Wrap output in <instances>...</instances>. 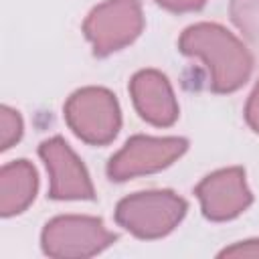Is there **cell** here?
<instances>
[{
  "label": "cell",
  "instance_id": "cell-1",
  "mask_svg": "<svg viewBox=\"0 0 259 259\" xmlns=\"http://www.w3.org/2000/svg\"><path fill=\"white\" fill-rule=\"evenodd\" d=\"M178 49L182 55L202 61L208 73V87L214 93L237 91L245 85L253 69V59L245 45L214 22L188 26L180 34Z\"/></svg>",
  "mask_w": 259,
  "mask_h": 259
},
{
  "label": "cell",
  "instance_id": "cell-2",
  "mask_svg": "<svg viewBox=\"0 0 259 259\" xmlns=\"http://www.w3.org/2000/svg\"><path fill=\"white\" fill-rule=\"evenodd\" d=\"M186 208V200L172 190H146L121 198L115 221L138 239H160L178 227Z\"/></svg>",
  "mask_w": 259,
  "mask_h": 259
},
{
  "label": "cell",
  "instance_id": "cell-3",
  "mask_svg": "<svg viewBox=\"0 0 259 259\" xmlns=\"http://www.w3.org/2000/svg\"><path fill=\"white\" fill-rule=\"evenodd\" d=\"M65 121L79 140L91 146H105L117 136L121 113L111 91L103 87H83L67 99Z\"/></svg>",
  "mask_w": 259,
  "mask_h": 259
},
{
  "label": "cell",
  "instance_id": "cell-4",
  "mask_svg": "<svg viewBox=\"0 0 259 259\" xmlns=\"http://www.w3.org/2000/svg\"><path fill=\"white\" fill-rule=\"evenodd\" d=\"M117 239L101 219L83 214H63L49 221L40 235V245L49 257H91L113 245Z\"/></svg>",
  "mask_w": 259,
  "mask_h": 259
},
{
  "label": "cell",
  "instance_id": "cell-5",
  "mask_svg": "<svg viewBox=\"0 0 259 259\" xmlns=\"http://www.w3.org/2000/svg\"><path fill=\"white\" fill-rule=\"evenodd\" d=\"M144 28L140 0H105L83 22V32L97 57H107L134 42Z\"/></svg>",
  "mask_w": 259,
  "mask_h": 259
},
{
  "label": "cell",
  "instance_id": "cell-6",
  "mask_svg": "<svg viewBox=\"0 0 259 259\" xmlns=\"http://www.w3.org/2000/svg\"><path fill=\"white\" fill-rule=\"evenodd\" d=\"M188 148L184 138H150L134 136L123 148L111 156L107 164V176L115 182H123L136 176L152 174L168 168Z\"/></svg>",
  "mask_w": 259,
  "mask_h": 259
},
{
  "label": "cell",
  "instance_id": "cell-7",
  "mask_svg": "<svg viewBox=\"0 0 259 259\" xmlns=\"http://www.w3.org/2000/svg\"><path fill=\"white\" fill-rule=\"evenodd\" d=\"M38 156L42 158L51 186L49 196L55 200H91L95 196L91 178L77 158V154L69 148V144L55 136L45 140L38 146Z\"/></svg>",
  "mask_w": 259,
  "mask_h": 259
},
{
  "label": "cell",
  "instance_id": "cell-8",
  "mask_svg": "<svg viewBox=\"0 0 259 259\" xmlns=\"http://www.w3.org/2000/svg\"><path fill=\"white\" fill-rule=\"evenodd\" d=\"M196 196L202 214L217 223L239 217L253 200L245 180V170L239 166L223 168L204 176L196 186Z\"/></svg>",
  "mask_w": 259,
  "mask_h": 259
},
{
  "label": "cell",
  "instance_id": "cell-9",
  "mask_svg": "<svg viewBox=\"0 0 259 259\" xmlns=\"http://www.w3.org/2000/svg\"><path fill=\"white\" fill-rule=\"evenodd\" d=\"M130 93L142 119L156 127H168L178 119V103L174 91L156 69L138 71L130 81Z\"/></svg>",
  "mask_w": 259,
  "mask_h": 259
},
{
  "label": "cell",
  "instance_id": "cell-10",
  "mask_svg": "<svg viewBox=\"0 0 259 259\" xmlns=\"http://www.w3.org/2000/svg\"><path fill=\"white\" fill-rule=\"evenodd\" d=\"M38 178L28 160H14L0 170V214L14 217L24 212L36 196Z\"/></svg>",
  "mask_w": 259,
  "mask_h": 259
},
{
  "label": "cell",
  "instance_id": "cell-11",
  "mask_svg": "<svg viewBox=\"0 0 259 259\" xmlns=\"http://www.w3.org/2000/svg\"><path fill=\"white\" fill-rule=\"evenodd\" d=\"M231 18L247 36L259 38V0H231Z\"/></svg>",
  "mask_w": 259,
  "mask_h": 259
},
{
  "label": "cell",
  "instance_id": "cell-12",
  "mask_svg": "<svg viewBox=\"0 0 259 259\" xmlns=\"http://www.w3.org/2000/svg\"><path fill=\"white\" fill-rule=\"evenodd\" d=\"M22 136V117L16 109L2 105L0 107V148H12Z\"/></svg>",
  "mask_w": 259,
  "mask_h": 259
},
{
  "label": "cell",
  "instance_id": "cell-13",
  "mask_svg": "<svg viewBox=\"0 0 259 259\" xmlns=\"http://www.w3.org/2000/svg\"><path fill=\"white\" fill-rule=\"evenodd\" d=\"M219 257H259V239H249V241H239L219 253Z\"/></svg>",
  "mask_w": 259,
  "mask_h": 259
},
{
  "label": "cell",
  "instance_id": "cell-14",
  "mask_svg": "<svg viewBox=\"0 0 259 259\" xmlns=\"http://www.w3.org/2000/svg\"><path fill=\"white\" fill-rule=\"evenodd\" d=\"M245 119L249 123V127L253 132L259 134V83L255 85V89L251 91L247 105H245Z\"/></svg>",
  "mask_w": 259,
  "mask_h": 259
},
{
  "label": "cell",
  "instance_id": "cell-15",
  "mask_svg": "<svg viewBox=\"0 0 259 259\" xmlns=\"http://www.w3.org/2000/svg\"><path fill=\"white\" fill-rule=\"evenodd\" d=\"M162 8L172 10V12H190V10H198L200 6H204L206 0H156Z\"/></svg>",
  "mask_w": 259,
  "mask_h": 259
}]
</instances>
